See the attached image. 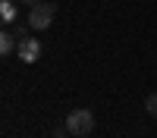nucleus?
I'll use <instances>...</instances> for the list:
<instances>
[{
  "instance_id": "obj_8",
  "label": "nucleus",
  "mask_w": 157,
  "mask_h": 138,
  "mask_svg": "<svg viewBox=\"0 0 157 138\" xmlns=\"http://www.w3.org/2000/svg\"><path fill=\"white\" fill-rule=\"evenodd\" d=\"M19 3H25V6H35V3H44V0H19Z\"/></svg>"
},
{
  "instance_id": "obj_4",
  "label": "nucleus",
  "mask_w": 157,
  "mask_h": 138,
  "mask_svg": "<svg viewBox=\"0 0 157 138\" xmlns=\"http://www.w3.org/2000/svg\"><path fill=\"white\" fill-rule=\"evenodd\" d=\"M16 47H19V35H13V32H3V35H0V54H3V57H13V54H16Z\"/></svg>"
},
{
  "instance_id": "obj_3",
  "label": "nucleus",
  "mask_w": 157,
  "mask_h": 138,
  "mask_svg": "<svg viewBox=\"0 0 157 138\" xmlns=\"http://www.w3.org/2000/svg\"><path fill=\"white\" fill-rule=\"evenodd\" d=\"M16 57L22 63H38V57H41V41H38L35 35H22L19 47H16Z\"/></svg>"
},
{
  "instance_id": "obj_6",
  "label": "nucleus",
  "mask_w": 157,
  "mask_h": 138,
  "mask_svg": "<svg viewBox=\"0 0 157 138\" xmlns=\"http://www.w3.org/2000/svg\"><path fill=\"white\" fill-rule=\"evenodd\" d=\"M145 113L157 119V94H148V97H145Z\"/></svg>"
},
{
  "instance_id": "obj_2",
  "label": "nucleus",
  "mask_w": 157,
  "mask_h": 138,
  "mask_svg": "<svg viewBox=\"0 0 157 138\" xmlns=\"http://www.w3.org/2000/svg\"><path fill=\"white\" fill-rule=\"evenodd\" d=\"M54 19H57V3H35L32 6V13H29V28L32 32H47L50 25H54Z\"/></svg>"
},
{
  "instance_id": "obj_5",
  "label": "nucleus",
  "mask_w": 157,
  "mask_h": 138,
  "mask_svg": "<svg viewBox=\"0 0 157 138\" xmlns=\"http://www.w3.org/2000/svg\"><path fill=\"white\" fill-rule=\"evenodd\" d=\"M0 13H3V22H13V19H16V6H13L10 0H3V3H0Z\"/></svg>"
},
{
  "instance_id": "obj_1",
  "label": "nucleus",
  "mask_w": 157,
  "mask_h": 138,
  "mask_svg": "<svg viewBox=\"0 0 157 138\" xmlns=\"http://www.w3.org/2000/svg\"><path fill=\"white\" fill-rule=\"evenodd\" d=\"M66 129H69V135H75V138L91 135V132H94V113L85 110V107L69 110V116H66Z\"/></svg>"
},
{
  "instance_id": "obj_7",
  "label": "nucleus",
  "mask_w": 157,
  "mask_h": 138,
  "mask_svg": "<svg viewBox=\"0 0 157 138\" xmlns=\"http://www.w3.org/2000/svg\"><path fill=\"white\" fill-rule=\"evenodd\" d=\"M50 138H69V129H66V122L57 125V129H50Z\"/></svg>"
},
{
  "instance_id": "obj_9",
  "label": "nucleus",
  "mask_w": 157,
  "mask_h": 138,
  "mask_svg": "<svg viewBox=\"0 0 157 138\" xmlns=\"http://www.w3.org/2000/svg\"><path fill=\"white\" fill-rule=\"evenodd\" d=\"M69 138H75V135H69Z\"/></svg>"
}]
</instances>
